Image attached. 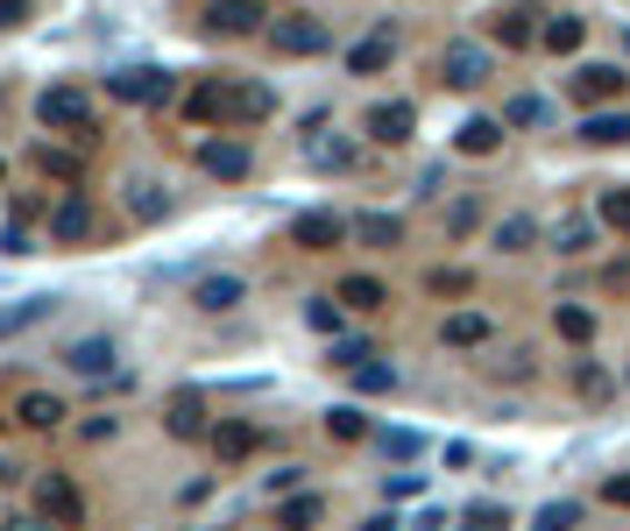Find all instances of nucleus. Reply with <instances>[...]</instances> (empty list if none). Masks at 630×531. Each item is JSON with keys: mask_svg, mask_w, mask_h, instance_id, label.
<instances>
[{"mask_svg": "<svg viewBox=\"0 0 630 531\" xmlns=\"http://www.w3.org/2000/svg\"><path fill=\"white\" fill-rule=\"evenodd\" d=\"M192 113H199V121H270L277 92L256 86V79H241V86H199L192 92Z\"/></svg>", "mask_w": 630, "mask_h": 531, "instance_id": "f257e3e1", "label": "nucleus"}, {"mask_svg": "<svg viewBox=\"0 0 630 531\" xmlns=\"http://www.w3.org/2000/svg\"><path fill=\"white\" fill-rule=\"evenodd\" d=\"M36 121L43 128H57V136H79V142H92V100L79 86H50L43 100H36Z\"/></svg>", "mask_w": 630, "mask_h": 531, "instance_id": "f03ea898", "label": "nucleus"}, {"mask_svg": "<svg viewBox=\"0 0 630 531\" xmlns=\"http://www.w3.org/2000/svg\"><path fill=\"white\" fill-rule=\"evenodd\" d=\"M107 92L128 100V107H163L170 92H178V79H170L163 64H121V71H107Z\"/></svg>", "mask_w": 630, "mask_h": 531, "instance_id": "7ed1b4c3", "label": "nucleus"}, {"mask_svg": "<svg viewBox=\"0 0 630 531\" xmlns=\"http://www.w3.org/2000/svg\"><path fill=\"white\" fill-rule=\"evenodd\" d=\"M489 50L482 43H468V36H453L447 50H439V79H447L453 92H474V86H489Z\"/></svg>", "mask_w": 630, "mask_h": 531, "instance_id": "20e7f679", "label": "nucleus"}, {"mask_svg": "<svg viewBox=\"0 0 630 531\" xmlns=\"http://www.w3.org/2000/svg\"><path fill=\"white\" fill-rule=\"evenodd\" d=\"M348 234H354V220H340V213H298L291 220V249H304V256H327Z\"/></svg>", "mask_w": 630, "mask_h": 531, "instance_id": "39448f33", "label": "nucleus"}, {"mask_svg": "<svg viewBox=\"0 0 630 531\" xmlns=\"http://www.w3.org/2000/svg\"><path fill=\"white\" fill-rule=\"evenodd\" d=\"M270 43H277L283 57H319L333 36H327V22H312V14H277V22H270Z\"/></svg>", "mask_w": 630, "mask_h": 531, "instance_id": "423d86ee", "label": "nucleus"}, {"mask_svg": "<svg viewBox=\"0 0 630 531\" xmlns=\"http://www.w3.org/2000/svg\"><path fill=\"white\" fill-rule=\"evenodd\" d=\"M248 142H234V136H213V142H199V170L206 178H227V184H241L248 178Z\"/></svg>", "mask_w": 630, "mask_h": 531, "instance_id": "0eeeda50", "label": "nucleus"}, {"mask_svg": "<svg viewBox=\"0 0 630 531\" xmlns=\"http://www.w3.org/2000/svg\"><path fill=\"white\" fill-rule=\"evenodd\" d=\"M262 22H270L262 0H213V8H206V29L213 36H256Z\"/></svg>", "mask_w": 630, "mask_h": 531, "instance_id": "6e6552de", "label": "nucleus"}, {"mask_svg": "<svg viewBox=\"0 0 630 531\" xmlns=\"http://www.w3.org/2000/svg\"><path fill=\"white\" fill-rule=\"evenodd\" d=\"M623 86H630V79H623L617 64H581V71H574V100H581V107H609V100H623Z\"/></svg>", "mask_w": 630, "mask_h": 531, "instance_id": "1a4fd4ad", "label": "nucleus"}, {"mask_svg": "<svg viewBox=\"0 0 630 531\" xmlns=\"http://www.w3.org/2000/svg\"><path fill=\"white\" fill-rule=\"evenodd\" d=\"M411 128H418V113H411V100H383V107H369V142H383V149H397V142H411Z\"/></svg>", "mask_w": 630, "mask_h": 531, "instance_id": "9d476101", "label": "nucleus"}, {"mask_svg": "<svg viewBox=\"0 0 630 531\" xmlns=\"http://www.w3.org/2000/svg\"><path fill=\"white\" fill-rule=\"evenodd\" d=\"M36 503H43V518H57V524H79V518H86V497H79L64 475H43V482H36Z\"/></svg>", "mask_w": 630, "mask_h": 531, "instance_id": "9b49d317", "label": "nucleus"}, {"mask_svg": "<svg viewBox=\"0 0 630 531\" xmlns=\"http://www.w3.org/2000/svg\"><path fill=\"white\" fill-rule=\"evenodd\" d=\"M92 234V206H86V192H64L50 206V241H86Z\"/></svg>", "mask_w": 630, "mask_h": 531, "instance_id": "f8f14e48", "label": "nucleus"}, {"mask_svg": "<svg viewBox=\"0 0 630 531\" xmlns=\"http://www.w3.org/2000/svg\"><path fill=\"white\" fill-rule=\"evenodd\" d=\"M241 298H248V283H241V277H227V270H213V277H199V283H192V305H199V312H234Z\"/></svg>", "mask_w": 630, "mask_h": 531, "instance_id": "ddd939ff", "label": "nucleus"}, {"mask_svg": "<svg viewBox=\"0 0 630 531\" xmlns=\"http://www.w3.org/2000/svg\"><path fill=\"white\" fill-rule=\"evenodd\" d=\"M170 440H213V432H206V397L199 390H178L170 397Z\"/></svg>", "mask_w": 630, "mask_h": 531, "instance_id": "4468645a", "label": "nucleus"}, {"mask_svg": "<svg viewBox=\"0 0 630 531\" xmlns=\"http://www.w3.org/2000/svg\"><path fill=\"white\" fill-rule=\"evenodd\" d=\"M489 312H474V305H461V312H447V327H439V340L447 348H489Z\"/></svg>", "mask_w": 630, "mask_h": 531, "instance_id": "2eb2a0df", "label": "nucleus"}, {"mask_svg": "<svg viewBox=\"0 0 630 531\" xmlns=\"http://www.w3.org/2000/svg\"><path fill=\"white\" fill-rule=\"evenodd\" d=\"M64 369H71V375H107V369H113V340H107V333L71 340V348H64Z\"/></svg>", "mask_w": 630, "mask_h": 531, "instance_id": "dca6fc26", "label": "nucleus"}, {"mask_svg": "<svg viewBox=\"0 0 630 531\" xmlns=\"http://www.w3.org/2000/svg\"><path fill=\"white\" fill-rule=\"evenodd\" d=\"M128 213H136L142 227H157V220H170V192L157 178H128Z\"/></svg>", "mask_w": 630, "mask_h": 531, "instance_id": "f3484780", "label": "nucleus"}, {"mask_svg": "<svg viewBox=\"0 0 630 531\" xmlns=\"http://www.w3.org/2000/svg\"><path fill=\"white\" fill-rule=\"evenodd\" d=\"M453 149H461V157H496V149H503V121L474 113V121H461V136H453Z\"/></svg>", "mask_w": 630, "mask_h": 531, "instance_id": "a211bd4d", "label": "nucleus"}, {"mask_svg": "<svg viewBox=\"0 0 630 531\" xmlns=\"http://www.w3.org/2000/svg\"><path fill=\"white\" fill-rule=\"evenodd\" d=\"M256 447H262L256 425H241V419H220V425H213V453H220V461H248Z\"/></svg>", "mask_w": 630, "mask_h": 531, "instance_id": "6ab92c4d", "label": "nucleus"}, {"mask_svg": "<svg viewBox=\"0 0 630 531\" xmlns=\"http://www.w3.org/2000/svg\"><path fill=\"white\" fill-rule=\"evenodd\" d=\"M531 22H539L531 8H503V14L489 22V36H496L503 50H524V43H539V29H531Z\"/></svg>", "mask_w": 630, "mask_h": 531, "instance_id": "aec40b11", "label": "nucleus"}, {"mask_svg": "<svg viewBox=\"0 0 630 531\" xmlns=\"http://www.w3.org/2000/svg\"><path fill=\"white\" fill-rule=\"evenodd\" d=\"M50 312H57V298H50V291L14 298V305H0V340H8V333H22V327H36V319H50Z\"/></svg>", "mask_w": 630, "mask_h": 531, "instance_id": "412c9836", "label": "nucleus"}, {"mask_svg": "<svg viewBox=\"0 0 630 531\" xmlns=\"http://www.w3.org/2000/svg\"><path fill=\"white\" fill-rule=\"evenodd\" d=\"M390 57H397V36H390V29H376V36H361V43L348 50V71H361V79H369V71H383Z\"/></svg>", "mask_w": 630, "mask_h": 531, "instance_id": "4be33fe9", "label": "nucleus"}, {"mask_svg": "<svg viewBox=\"0 0 630 531\" xmlns=\"http://www.w3.org/2000/svg\"><path fill=\"white\" fill-rule=\"evenodd\" d=\"M581 142L623 149V142H630V113H623V107H617V113H588V121H581Z\"/></svg>", "mask_w": 630, "mask_h": 531, "instance_id": "5701e85b", "label": "nucleus"}, {"mask_svg": "<svg viewBox=\"0 0 630 531\" xmlns=\"http://www.w3.org/2000/svg\"><path fill=\"white\" fill-rule=\"evenodd\" d=\"M340 305H348V312H383L390 305V291H383V283H376V277H340Z\"/></svg>", "mask_w": 630, "mask_h": 531, "instance_id": "b1692460", "label": "nucleus"}, {"mask_svg": "<svg viewBox=\"0 0 630 531\" xmlns=\"http://www.w3.org/2000/svg\"><path fill=\"white\" fill-rule=\"evenodd\" d=\"M14 419L36 425V432H50V425H64V397H50V390H29L22 404H14Z\"/></svg>", "mask_w": 630, "mask_h": 531, "instance_id": "393cba45", "label": "nucleus"}, {"mask_svg": "<svg viewBox=\"0 0 630 531\" xmlns=\"http://www.w3.org/2000/svg\"><path fill=\"white\" fill-rule=\"evenodd\" d=\"M496 249H503V256H524L531 249V241H539V220H531V213H503V220H496Z\"/></svg>", "mask_w": 630, "mask_h": 531, "instance_id": "a878e982", "label": "nucleus"}, {"mask_svg": "<svg viewBox=\"0 0 630 531\" xmlns=\"http://www.w3.org/2000/svg\"><path fill=\"white\" fill-rule=\"evenodd\" d=\"M354 241H369V249H397V241H404V220H397V213H361L354 220Z\"/></svg>", "mask_w": 630, "mask_h": 531, "instance_id": "bb28decb", "label": "nucleus"}, {"mask_svg": "<svg viewBox=\"0 0 630 531\" xmlns=\"http://www.w3.org/2000/svg\"><path fill=\"white\" fill-rule=\"evenodd\" d=\"M581 36H588L581 14H552V22L539 29V43H546V50H560V57H574V50H581Z\"/></svg>", "mask_w": 630, "mask_h": 531, "instance_id": "cd10ccee", "label": "nucleus"}, {"mask_svg": "<svg viewBox=\"0 0 630 531\" xmlns=\"http://www.w3.org/2000/svg\"><path fill=\"white\" fill-rule=\"evenodd\" d=\"M552 327H560V340L588 348V340H596V312H588V305H560V312H552Z\"/></svg>", "mask_w": 630, "mask_h": 531, "instance_id": "c85d7f7f", "label": "nucleus"}, {"mask_svg": "<svg viewBox=\"0 0 630 531\" xmlns=\"http://www.w3.org/2000/svg\"><path fill=\"white\" fill-rule=\"evenodd\" d=\"M539 121H552V107H546V100H531V92L503 100V128H539Z\"/></svg>", "mask_w": 630, "mask_h": 531, "instance_id": "c756f323", "label": "nucleus"}, {"mask_svg": "<svg viewBox=\"0 0 630 531\" xmlns=\"http://www.w3.org/2000/svg\"><path fill=\"white\" fill-rule=\"evenodd\" d=\"M354 390H361V397H383V390H397V362H376V354H369V362L354 369Z\"/></svg>", "mask_w": 630, "mask_h": 531, "instance_id": "7c9ffc66", "label": "nucleus"}, {"mask_svg": "<svg viewBox=\"0 0 630 531\" xmlns=\"http://www.w3.org/2000/svg\"><path fill=\"white\" fill-rule=\"evenodd\" d=\"M596 213H602V227H617V234H630V192H623V184H609V192L596 199Z\"/></svg>", "mask_w": 630, "mask_h": 531, "instance_id": "2f4dec72", "label": "nucleus"}, {"mask_svg": "<svg viewBox=\"0 0 630 531\" xmlns=\"http://www.w3.org/2000/svg\"><path fill=\"white\" fill-rule=\"evenodd\" d=\"M340 312H348L340 298H304V327L312 333H340Z\"/></svg>", "mask_w": 630, "mask_h": 531, "instance_id": "473e14b6", "label": "nucleus"}, {"mask_svg": "<svg viewBox=\"0 0 630 531\" xmlns=\"http://www.w3.org/2000/svg\"><path fill=\"white\" fill-rule=\"evenodd\" d=\"M376 447H383L390 461H418V453H426V440H418V432H404V425H397V432H376Z\"/></svg>", "mask_w": 630, "mask_h": 531, "instance_id": "72a5a7b5", "label": "nucleus"}, {"mask_svg": "<svg viewBox=\"0 0 630 531\" xmlns=\"http://www.w3.org/2000/svg\"><path fill=\"white\" fill-rule=\"evenodd\" d=\"M327 432H333V440H361V432H369V419H361L354 404H333V411H327Z\"/></svg>", "mask_w": 630, "mask_h": 531, "instance_id": "f704fd0d", "label": "nucleus"}, {"mask_svg": "<svg viewBox=\"0 0 630 531\" xmlns=\"http://www.w3.org/2000/svg\"><path fill=\"white\" fill-rule=\"evenodd\" d=\"M574 524H581V503H546L531 518V531H574Z\"/></svg>", "mask_w": 630, "mask_h": 531, "instance_id": "c9c22d12", "label": "nucleus"}, {"mask_svg": "<svg viewBox=\"0 0 630 531\" xmlns=\"http://www.w3.org/2000/svg\"><path fill=\"white\" fill-rule=\"evenodd\" d=\"M588 241H596V227H588V220H560V234H552V249H560V256H581Z\"/></svg>", "mask_w": 630, "mask_h": 531, "instance_id": "e433bc0d", "label": "nucleus"}, {"mask_svg": "<svg viewBox=\"0 0 630 531\" xmlns=\"http://www.w3.org/2000/svg\"><path fill=\"white\" fill-rule=\"evenodd\" d=\"M312 163L319 170H348L354 163V142H312Z\"/></svg>", "mask_w": 630, "mask_h": 531, "instance_id": "4c0bfd02", "label": "nucleus"}, {"mask_svg": "<svg viewBox=\"0 0 630 531\" xmlns=\"http://www.w3.org/2000/svg\"><path fill=\"white\" fill-rule=\"evenodd\" d=\"M304 524H319V497H291L283 503V531H304Z\"/></svg>", "mask_w": 630, "mask_h": 531, "instance_id": "58836bf2", "label": "nucleus"}, {"mask_svg": "<svg viewBox=\"0 0 630 531\" xmlns=\"http://www.w3.org/2000/svg\"><path fill=\"white\" fill-rule=\"evenodd\" d=\"M468 524H474V531H510V510H503V503H474Z\"/></svg>", "mask_w": 630, "mask_h": 531, "instance_id": "ea45409f", "label": "nucleus"}, {"mask_svg": "<svg viewBox=\"0 0 630 531\" xmlns=\"http://www.w3.org/2000/svg\"><path fill=\"white\" fill-rule=\"evenodd\" d=\"M426 283H432V298H461L468 291V270H432Z\"/></svg>", "mask_w": 630, "mask_h": 531, "instance_id": "a19ab883", "label": "nucleus"}, {"mask_svg": "<svg viewBox=\"0 0 630 531\" xmlns=\"http://www.w3.org/2000/svg\"><path fill=\"white\" fill-rule=\"evenodd\" d=\"M36 163H43V170H50V178H79V163H71V157H64V149H50V142H43V149H36Z\"/></svg>", "mask_w": 630, "mask_h": 531, "instance_id": "79ce46f5", "label": "nucleus"}, {"mask_svg": "<svg viewBox=\"0 0 630 531\" xmlns=\"http://www.w3.org/2000/svg\"><path fill=\"white\" fill-rule=\"evenodd\" d=\"M361 362H369V348H361V340H333V369H361Z\"/></svg>", "mask_w": 630, "mask_h": 531, "instance_id": "37998d69", "label": "nucleus"}, {"mask_svg": "<svg viewBox=\"0 0 630 531\" xmlns=\"http://www.w3.org/2000/svg\"><path fill=\"white\" fill-rule=\"evenodd\" d=\"M383 489L397 503H411V497H426V475H383Z\"/></svg>", "mask_w": 630, "mask_h": 531, "instance_id": "c03bdc74", "label": "nucleus"}, {"mask_svg": "<svg viewBox=\"0 0 630 531\" xmlns=\"http://www.w3.org/2000/svg\"><path fill=\"white\" fill-rule=\"evenodd\" d=\"M574 383H581V397H609V375H602L596 362H581V369H574Z\"/></svg>", "mask_w": 630, "mask_h": 531, "instance_id": "a18cd8bd", "label": "nucleus"}, {"mask_svg": "<svg viewBox=\"0 0 630 531\" xmlns=\"http://www.w3.org/2000/svg\"><path fill=\"white\" fill-rule=\"evenodd\" d=\"M29 22V0H0V29H22Z\"/></svg>", "mask_w": 630, "mask_h": 531, "instance_id": "49530a36", "label": "nucleus"}, {"mask_svg": "<svg viewBox=\"0 0 630 531\" xmlns=\"http://www.w3.org/2000/svg\"><path fill=\"white\" fill-rule=\"evenodd\" d=\"M496 375H510V383H524V375H531V354H510V362H496Z\"/></svg>", "mask_w": 630, "mask_h": 531, "instance_id": "de8ad7c7", "label": "nucleus"}, {"mask_svg": "<svg viewBox=\"0 0 630 531\" xmlns=\"http://www.w3.org/2000/svg\"><path fill=\"white\" fill-rule=\"evenodd\" d=\"M602 497L617 503V510H630V475H609V489H602Z\"/></svg>", "mask_w": 630, "mask_h": 531, "instance_id": "09e8293b", "label": "nucleus"}, {"mask_svg": "<svg viewBox=\"0 0 630 531\" xmlns=\"http://www.w3.org/2000/svg\"><path fill=\"white\" fill-rule=\"evenodd\" d=\"M0 531H50V524H43V518H8Z\"/></svg>", "mask_w": 630, "mask_h": 531, "instance_id": "8fccbe9b", "label": "nucleus"}, {"mask_svg": "<svg viewBox=\"0 0 630 531\" xmlns=\"http://www.w3.org/2000/svg\"><path fill=\"white\" fill-rule=\"evenodd\" d=\"M361 531H404V524H397V518H390V510H383V518H369V524H361Z\"/></svg>", "mask_w": 630, "mask_h": 531, "instance_id": "3c124183", "label": "nucleus"}, {"mask_svg": "<svg viewBox=\"0 0 630 531\" xmlns=\"http://www.w3.org/2000/svg\"><path fill=\"white\" fill-rule=\"evenodd\" d=\"M468 531H474V524H468Z\"/></svg>", "mask_w": 630, "mask_h": 531, "instance_id": "603ef678", "label": "nucleus"}]
</instances>
